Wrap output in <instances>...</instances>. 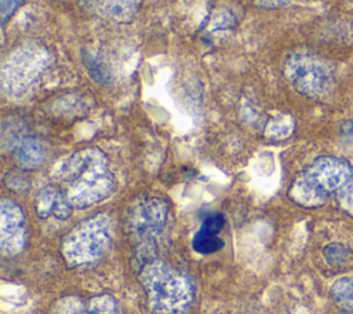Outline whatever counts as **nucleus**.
I'll use <instances>...</instances> for the list:
<instances>
[{
    "label": "nucleus",
    "instance_id": "obj_16",
    "mask_svg": "<svg viewBox=\"0 0 353 314\" xmlns=\"http://www.w3.org/2000/svg\"><path fill=\"white\" fill-rule=\"evenodd\" d=\"M85 303L80 296L68 295L55 300L50 308V314H83Z\"/></svg>",
    "mask_w": 353,
    "mask_h": 314
},
{
    "label": "nucleus",
    "instance_id": "obj_8",
    "mask_svg": "<svg viewBox=\"0 0 353 314\" xmlns=\"http://www.w3.org/2000/svg\"><path fill=\"white\" fill-rule=\"evenodd\" d=\"M26 226L22 208L10 198L0 202V248L3 255L14 256L26 247Z\"/></svg>",
    "mask_w": 353,
    "mask_h": 314
},
{
    "label": "nucleus",
    "instance_id": "obj_12",
    "mask_svg": "<svg viewBox=\"0 0 353 314\" xmlns=\"http://www.w3.org/2000/svg\"><path fill=\"white\" fill-rule=\"evenodd\" d=\"M15 163L22 169H34L46 158L44 145L36 138H22L15 147Z\"/></svg>",
    "mask_w": 353,
    "mask_h": 314
},
{
    "label": "nucleus",
    "instance_id": "obj_20",
    "mask_svg": "<svg viewBox=\"0 0 353 314\" xmlns=\"http://www.w3.org/2000/svg\"><path fill=\"white\" fill-rule=\"evenodd\" d=\"M292 121L290 118H281L277 121H273L269 125V135H272L273 138H287L291 132H292Z\"/></svg>",
    "mask_w": 353,
    "mask_h": 314
},
{
    "label": "nucleus",
    "instance_id": "obj_19",
    "mask_svg": "<svg viewBox=\"0 0 353 314\" xmlns=\"http://www.w3.org/2000/svg\"><path fill=\"white\" fill-rule=\"evenodd\" d=\"M4 185L12 190V191H17V193H21V191H26L29 189V179L21 174V172H8L4 176Z\"/></svg>",
    "mask_w": 353,
    "mask_h": 314
},
{
    "label": "nucleus",
    "instance_id": "obj_4",
    "mask_svg": "<svg viewBox=\"0 0 353 314\" xmlns=\"http://www.w3.org/2000/svg\"><path fill=\"white\" fill-rule=\"evenodd\" d=\"M283 73L301 95L312 99L325 98L336 87L334 65L313 52L299 51L290 54L284 62Z\"/></svg>",
    "mask_w": 353,
    "mask_h": 314
},
{
    "label": "nucleus",
    "instance_id": "obj_13",
    "mask_svg": "<svg viewBox=\"0 0 353 314\" xmlns=\"http://www.w3.org/2000/svg\"><path fill=\"white\" fill-rule=\"evenodd\" d=\"M330 297L342 314H353V277L336 278L330 286Z\"/></svg>",
    "mask_w": 353,
    "mask_h": 314
},
{
    "label": "nucleus",
    "instance_id": "obj_2",
    "mask_svg": "<svg viewBox=\"0 0 353 314\" xmlns=\"http://www.w3.org/2000/svg\"><path fill=\"white\" fill-rule=\"evenodd\" d=\"M152 314H188L194 291L189 278L161 259L146 262L139 273Z\"/></svg>",
    "mask_w": 353,
    "mask_h": 314
},
{
    "label": "nucleus",
    "instance_id": "obj_14",
    "mask_svg": "<svg viewBox=\"0 0 353 314\" xmlns=\"http://www.w3.org/2000/svg\"><path fill=\"white\" fill-rule=\"evenodd\" d=\"M321 253L325 263L334 270L353 269V249L343 242H330L324 245Z\"/></svg>",
    "mask_w": 353,
    "mask_h": 314
},
{
    "label": "nucleus",
    "instance_id": "obj_15",
    "mask_svg": "<svg viewBox=\"0 0 353 314\" xmlns=\"http://www.w3.org/2000/svg\"><path fill=\"white\" fill-rule=\"evenodd\" d=\"M193 249L201 255H210L221 251L223 248V240L218 234H210L199 230L192 241Z\"/></svg>",
    "mask_w": 353,
    "mask_h": 314
},
{
    "label": "nucleus",
    "instance_id": "obj_9",
    "mask_svg": "<svg viewBox=\"0 0 353 314\" xmlns=\"http://www.w3.org/2000/svg\"><path fill=\"white\" fill-rule=\"evenodd\" d=\"M34 209L40 218H55L59 220L68 219L72 215L73 205L57 185H47L41 187L34 197Z\"/></svg>",
    "mask_w": 353,
    "mask_h": 314
},
{
    "label": "nucleus",
    "instance_id": "obj_22",
    "mask_svg": "<svg viewBox=\"0 0 353 314\" xmlns=\"http://www.w3.org/2000/svg\"><path fill=\"white\" fill-rule=\"evenodd\" d=\"M225 224V218L223 215L221 213H214V215H210L207 216L201 226H200V230L201 231H205V233H210V234H219V231L222 230Z\"/></svg>",
    "mask_w": 353,
    "mask_h": 314
},
{
    "label": "nucleus",
    "instance_id": "obj_11",
    "mask_svg": "<svg viewBox=\"0 0 353 314\" xmlns=\"http://www.w3.org/2000/svg\"><path fill=\"white\" fill-rule=\"evenodd\" d=\"M141 0H83L87 8L117 21H128L137 11Z\"/></svg>",
    "mask_w": 353,
    "mask_h": 314
},
{
    "label": "nucleus",
    "instance_id": "obj_24",
    "mask_svg": "<svg viewBox=\"0 0 353 314\" xmlns=\"http://www.w3.org/2000/svg\"><path fill=\"white\" fill-rule=\"evenodd\" d=\"M341 135L346 142L353 143V120H346L342 123Z\"/></svg>",
    "mask_w": 353,
    "mask_h": 314
},
{
    "label": "nucleus",
    "instance_id": "obj_18",
    "mask_svg": "<svg viewBox=\"0 0 353 314\" xmlns=\"http://www.w3.org/2000/svg\"><path fill=\"white\" fill-rule=\"evenodd\" d=\"M84 63H85L87 70L90 72V74L94 80H97L98 83H108L109 81V73H108L106 67L103 65H101L97 58H94L88 54H84Z\"/></svg>",
    "mask_w": 353,
    "mask_h": 314
},
{
    "label": "nucleus",
    "instance_id": "obj_7",
    "mask_svg": "<svg viewBox=\"0 0 353 314\" xmlns=\"http://www.w3.org/2000/svg\"><path fill=\"white\" fill-rule=\"evenodd\" d=\"M306 179L321 193H338L353 179V165L336 156H321L302 171Z\"/></svg>",
    "mask_w": 353,
    "mask_h": 314
},
{
    "label": "nucleus",
    "instance_id": "obj_25",
    "mask_svg": "<svg viewBox=\"0 0 353 314\" xmlns=\"http://www.w3.org/2000/svg\"><path fill=\"white\" fill-rule=\"evenodd\" d=\"M83 314H92V313H90V311H88V310H87V311H84V313H83Z\"/></svg>",
    "mask_w": 353,
    "mask_h": 314
},
{
    "label": "nucleus",
    "instance_id": "obj_10",
    "mask_svg": "<svg viewBox=\"0 0 353 314\" xmlns=\"http://www.w3.org/2000/svg\"><path fill=\"white\" fill-rule=\"evenodd\" d=\"M287 194L294 204L307 209L320 208L328 201V196L316 189L302 172L294 179Z\"/></svg>",
    "mask_w": 353,
    "mask_h": 314
},
{
    "label": "nucleus",
    "instance_id": "obj_23",
    "mask_svg": "<svg viewBox=\"0 0 353 314\" xmlns=\"http://www.w3.org/2000/svg\"><path fill=\"white\" fill-rule=\"evenodd\" d=\"M23 0H0V12H1V22L6 23L8 18L22 6Z\"/></svg>",
    "mask_w": 353,
    "mask_h": 314
},
{
    "label": "nucleus",
    "instance_id": "obj_6",
    "mask_svg": "<svg viewBox=\"0 0 353 314\" xmlns=\"http://www.w3.org/2000/svg\"><path fill=\"white\" fill-rule=\"evenodd\" d=\"M48 66V52L37 44H28L15 50L3 63L1 87L14 98L28 94Z\"/></svg>",
    "mask_w": 353,
    "mask_h": 314
},
{
    "label": "nucleus",
    "instance_id": "obj_1",
    "mask_svg": "<svg viewBox=\"0 0 353 314\" xmlns=\"http://www.w3.org/2000/svg\"><path fill=\"white\" fill-rule=\"evenodd\" d=\"M52 178L77 209L103 201L114 189L108 156L98 147H84L65 157Z\"/></svg>",
    "mask_w": 353,
    "mask_h": 314
},
{
    "label": "nucleus",
    "instance_id": "obj_3",
    "mask_svg": "<svg viewBox=\"0 0 353 314\" xmlns=\"http://www.w3.org/2000/svg\"><path fill=\"white\" fill-rule=\"evenodd\" d=\"M112 240V219L97 213L73 227L62 240L61 253L69 267L90 266L99 260Z\"/></svg>",
    "mask_w": 353,
    "mask_h": 314
},
{
    "label": "nucleus",
    "instance_id": "obj_5",
    "mask_svg": "<svg viewBox=\"0 0 353 314\" xmlns=\"http://www.w3.org/2000/svg\"><path fill=\"white\" fill-rule=\"evenodd\" d=\"M168 205L160 197H143L135 201L127 215V230L143 264L154 259L157 241L164 231Z\"/></svg>",
    "mask_w": 353,
    "mask_h": 314
},
{
    "label": "nucleus",
    "instance_id": "obj_21",
    "mask_svg": "<svg viewBox=\"0 0 353 314\" xmlns=\"http://www.w3.org/2000/svg\"><path fill=\"white\" fill-rule=\"evenodd\" d=\"M338 201L341 208L353 216V179L342 190L338 191Z\"/></svg>",
    "mask_w": 353,
    "mask_h": 314
},
{
    "label": "nucleus",
    "instance_id": "obj_17",
    "mask_svg": "<svg viewBox=\"0 0 353 314\" xmlns=\"http://www.w3.org/2000/svg\"><path fill=\"white\" fill-rule=\"evenodd\" d=\"M87 308L92 314H120L119 302L109 293H101L91 297Z\"/></svg>",
    "mask_w": 353,
    "mask_h": 314
}]
</instances>
